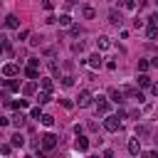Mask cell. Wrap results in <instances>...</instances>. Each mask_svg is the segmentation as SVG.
Segmentation results:
<instances>
[{
    "label": "cell",
    "instance_id": "6da1fadb",
    "mask_svg": "<svg viewBox=\"0 0 158 158\" xmlns=\"http://www.w3.org/2000/svg\"><path fill=\"white\" fill-rule=\"evenodd\" d=\"M104 128H106V131H111V133H114V131H118V128H121V116H118V114H116V116H106Z\"/></svg>",
    "mask_w": 158,
    "mask_h": 158
},
{
    "label": "cell",
    "instance_id": "7a4b0ae2",
    "mask_svg": "<svg viewBox=\"0 0 158 158\" xmlns=\"http://www.w3.org/2000/svg\"><path fill=\"white\" fill-rule=\"evenodd\" d=\"M54 146H57V136H54V133H44V136H42V148H44V151H52Z\"/></svg>",
    "mask_w": 158,
    "mask_h": 158
},
{
    "label": "cell",
    "instance_id": "3957f363",
    "mask_svg": "<svg viewBox=\"0 0 158 158\" xmlns=\"http://www.w3.org/2000/svg\"><path fill=\"white\" fill-rule=\"evenodd\" d=\"M77 104H79L81 109H84V106H89V104H91V94H89L86 89H84V91H79V96H77Z\"/></svg>",
    "mask_w": 158,
    "mask_h": 158
},
{
    "label": "cell",
    "instance_id": "277c9868",
    "mask_svg": "<svg viewBox=\"0 0 158 158\" xmlns=\"http://www.w3.org/2000/svg\"><path fill=\"white\" fill-rule=\"evenodd\" d=\"M128 153L131 156H138L141 153V138H131L128 141Z\"/></svg>",
    "mask_w": 158,
    "mask_h": 158
},
{
    "label": "cell",
    "instance_id": "5b68a950",
    "mask_svg": "<svg viewBox=\"0 0 158 158\" xmlns=\"http://www.w3.org/2000/svg\"><path fill=\"white\" fill-rule=\"evenodd\" d=\"M74 148H77V151H81V153H84V151H86V148H89V141H86V138H84V136H79V138H77V141H74Z\"/></svg>",
    "mask_w": 158,
    "mask_h": 158
},
{
    "label": "cell",
    "instance_id": "8992f818",
    "mask_svg": "<svg viewBox=\"0 0 158 158\" xmlns=\"http://www.w3.org/2000/svg\"><path fill=\"white\" fill-rule=\"evenodd\" d=\"M5 27H10V30H15V27H20V20H17L15 15H7V17H5Z\"/></svg>",
    "mask_w": 158,
    "mask_h": 158
},
{
    "label": "cell",
    "instance_id": "52a82bcc",
    "mask_svg": "<svg viewBox=\"0 0 158 158\" xmlns=\"http://www.w3.org/2000/svg\"><path fill=\"white\" fill-rule=\"evenodd\" d=\"M17 72H20L17 64H5V67H2V74H5V77H15Z\"/></svg>",
    "mask_w": 158,
    "mask_h": 158
},
{
    "label": "cell",
    "instance_id": "ba28073f",
    "mask_svg": "<svg viewBox=\"0 0 158 158\" xmlns=\"http://www.w3.org/2000/svg\"><path fill=\"white\" fill-rule=\"evenodd\" d=\"M96 109H99L101 114H106V111H109V101H106L104 96H96Z\"/></svg>",
    "mask_w": 158,
    "mask_h": 158
},
{
    "label": "cell",
    "instance_id": "9c48e42d",
    "mask_svg": "<svg viewBox=\"0 0 158 158\" xmlns=\"http://www.w3.org/2000/svg\"><path fill=\"white\" fill-rule=\"evenodd\" d=\"M109 22H111V25H121V12H118V10H111V12H109Z\"/></svg>",
    "mask_w": 158,
    "mask_h": 158
},
{
    "label": "cell",
    "instance_id": "30bf717a",
    "mask_svg": "<svg viewBox=\"0 0 158 158\" xmlns=\"http://www.w3.org/2000/svg\"><path fill=\"white\" fill-rule=\"evenodd\" d=\"M35 89H37V81H35V79H32V81H27V84L22 86V91H25L27 96H32V94H35Z\"/></svg>",
    "mask_w": 158,
    "mask_h": 158
},
{
    "label": "cell",
    "instance_id": "8fae6325",
    "mask_svg": "<svg viewBox=\"0 0 158 158\" xmlns=\"http://www.w3.org/2000/svg\"><path fill=\"white\" fill-rule=\"evenodd\" d=\"M89 67L99 69V67H101V54H91V57H89Z\"/></svg>",
    "mask_w": 158,
    "mask_h": 158
},
{
    "label": "cell",
    "instance_id": "7c38bea8",
    "mask_svg": "<svg viewBox=\"0 0 158 158\" xmlns=\"http://www.w3.org/2000/svg\"><path fill=\"white\" fill-rule=\"evenodd\" d=\"M12 126L22 128V126H25V114H15V116H12Z\"/></svg>",
    "mask_w": 158,
    "mask_h": 158
},
{
    "label": "cell",
    "instance_id": "4fadbf2b",
    "mask_svg": "<svg viewBox=\"0 0 158 158\" xmlns=\"http://www.w3.org/2000/svg\"><path fill=\"white\" fill-rule=\"evenodd\" d=\"M96 47H99V49H109V47H111L109 37H99V40H96Z\"/></svg>",
    "mask_w": 158,
    "mask_h": 158
},
{
    "label": "cell",
    "instance_id": "5bb4252c",
    "mask_svg": "<svg viewBox=\"0 0 158 158\" xmlns=\"http://www.w3.org/2000/svg\"><path fill=\"white\" fill-rule=\"evenodd\" d=\"M25 74H27V79H37V77H40V74H37V67H32V64H27Z\"/></svg>",
    "mask_w": 158,
    "mask_h": 158
},
{
    "label": "cell",
    "instance_id": "9a60e30c",
    "mask_svg": "<svg viewBox=\"0 0 158 158\" xmlns=\"http://www.w3.org/2000/svg\"><path fill=\"white\" fill-rule=\"evenodd\" d=\"M111 99H114L116 104H123V89H121V91H118V89H114V91H111Z\"/></svg>",
    "mask_w": 158,
    "mask_h": 158
},
{
    "label": "cell",
    "instance_id": "2e32d148",
    "mask_svg": "<svg viewBox=\"0 0 158 158\" xmlns=\"http://www.w3.org/2000/svg\"><path fill=\"white\" fill-rule=\"evenodd\" d=\"M57 22H59L62 27H69V25H72V17H69V15H59V17H57Z\"/></svg>",
    "mask_w": 158,
    "mask_h": 158
},
{
    "label": "cell",
    "instance_id": "e0dca14e",
    "mask_svg": "<svg viewBox=\"0 0 158 158\" xmlns=\"http://www.w3.org/2000/svg\"><path fill=\"white\" fill-rule=\"evenodd\" d=\"M49 99H52V96H49V91H47V89H44V91H40V94H37V101H40V104H47V101H49Z\"/></svg>",
    "mask_w": 158,
    "mask_h": 158
},
{
    "label": "cell",
    "instance_id": "ac0fdd59",
    "mask_svg": "<svg viewBox=\"0 0 158 158\" xmlns=\"http://www.w3.org/2000/svg\"><path fill=\"white\" fill-rule=\"evenodd\" d=\"M10 143H12V146H20V148H22V146H25V138H22V133H15Z\"/></svg>",
    "mask_w": 158,
    "mask_h": 158
},
{
    "label": "cell",
    "instance_id": "d6986e66",
    "mask_svg": "<svg viewBox=\"0 0 158 158\" xmlns=\"http://www.w3.org/2000/svg\"><path fill=\"white\" fill-rule=\"evenodd\" d=\"M138 84L141 86H151V77L148 74H138Z\"/></svg>",
    "mask_w": 158,
    "mask_h": 158
},
{
    "label": "cell",
    "instance_id": "ffe728a7",
    "mask_svg": "<svg viewBox=\"0 0 158 158\" xmlns=\"http://www.w3.org/2000/svg\"><path fill=\"white\" fill-rule=\"evenodd\" d=\"M72 52H74V54H81V52H84V42H74V44H72Z\"/></svg>",
    "mask_w": 158,
    "mask_h": 158
},
{
    "label": "cell",
    "instance_id": "44dd1931",
    "mask_svg": "<svg viewBox=\"0 0 158 158\" xmlns=\"http://www.w3.org/2000/svg\"><path fill=\"white\" fill-rule=\"evenodd\" d=\"M5 89H10V91H17V89H20V84H17V81H10V79H5Z\"/></svg>",
    "mask_w": 158,
    "mask_h": 158
},
{
    "label": "cell",
    "instance_id": "7402d4cb",
    "mask_svg": "<svg viewBox=\"0 0 158 158\" xmlns=\"http://www.w3.org/2000/svg\"><path fill=\"white\" fill-rule=\"evenodd\" d=\"M84 17H86V20H94V17H96L94 7H84Z\"/></svg>",
    "mask_w": 158,
    "mask_h": 158
},
{
    "label": "cell",
    "instance_id": "603a6c76",
    "mask_svg": "<svg viewBox=\"0 0 158 158\" xmlns=\"http://www.w3.org/2000/svg\"><path fill=\"white\" fill-rule=\"evenodd\" d=\"M72 84H74V77L64 74V77H62V86H72Z\"/></svg>",
    "mask_w": 158,
    "mask_h": 158
},
{
    "label": "cell",
    "instance_id": "cb8c5ba5",
    "mask_svg": "<svg viewBox=\"0 0 158 158\" xmlns=\"http://www.w3.org/2000/svg\"><path fill=\"white\" fill-rule=\"evenodd\" d=\"M40 84H42V89H47V91H52V79H40Z\"/></svg>",
    "mask_w": 158,
    "mask_h": 158
},
{
    "label": "cell",
    "instance_id": "d4e9b609",
    "mask_svg": "<svg viewBox=\"0 0 158 158\" xmlns=\"http://www.w3.org/2000/svg\"><path fill=\"white\" fill-rule=\"evenodd\" d=\"M42 123H44V126H52V123H54V116H49V114H42Z\"/></svg>",
    "mask_w": 158,
    "mask_h": 158
},
{
    "label": "cell",
    "instance_id": "484cf974",
    "mask_svg": "<svg viewBox=\"0 0 158 158\" xmlns=\"http://www.w3.org/2000/svg\"><path fill=\"white\" fill-rule=\"evenodd\" d=\"M158 35V27H153V25H148V40H153Z\"/></svg>",
    "mask_w": 158,
    "mask_h": 158
},
{
    "label": "cell",
    "instance_id": "4316f807",
    "mask_svg": "<svg viewBox=\"0 0 158 158\" xmlns=\"http://www.w3.org/2000/svg\"><path fill=\"white\" fill-rule=\"evenodd\" d=\"M40 42H42V35H32V40H30V44H32V47H37Z\"/></svg>",
    "mask_w": 158,
    "mask_h": 158
},
{
    "label": "cell",
    "instance_id": "83f0119b",
    "mask_svg": "<svg viewBox=\"0 0 158 158\" xmlns=\"http://www.w3.org/2000/svg\"><path fill=\"white\" fill-rule=\"evenodd\" d=\"M136 136H148V126H138L136 128Z\"/></svg>",
    "mask_w": 158,
    "mask_h": 158
},
{
    "label": "cell",
    "instance_id": "f1b7e54d",
    "mask_svg": "<svg viewBox=\"0 0 158 158\" xmlns=\"http://www.w3.org/2000/svg\"><path fill=\"white\" fill-rule=\"evenodd\" d=\"M49 72H52V74H59V64H57V62H49Z\"/></svg>",
    "mask_w": 158,
    "mask_h": 158
},
{
    "label": "cell",
    "instance_id": "f546056e",
    "mask_svg": "<svg viewBox=\"0 0 158 158\" xmlns=\"http://www.w3.org/2000/svg\"><path fill=\"white\" fill-rule=\"evenodd\" d=\"M30 114H32V118H42V111H40V106H35Z\"/></svg>",
    "mask_w": 158,
    "mask_h": 158
},
{
    "label": "cell",
    "instance_id": "4dcf8cb0",
    "mask_svg": "<svg viewBox=\"0 0 158 158\" xmlns=\"http://www.w3.org/2000/svg\"><path fill=\"white\" fill-rule=\"evenodd\" d=\"M148 25H153V27H158V12H156V15H151V17H148Z\"/></svg>",
    "mask_w": 158,
    "mask_h": 158
},
{
    "label": "cell",
    "instance_id": "1f68e13d",
    "mask_svg": "<svg viewBox=\"0 0 158 158\" xmlns=\"http://www.w3.org/2000/svg\"><path fill=\"white\" fill-rule=\"evenodd\" d=\"M123 7H126V10H133L136 2H133V0H123Z\"/></svg>",
    "mask_w": 158,
    "mask_h": 158
},
{
    "label": "cell",
    "instance_id": "d6a6232c",
    "mask_svg": "<svg viewBox=\"0 0 158 158\" xmlns=\"http://www.w3.org/2000/svg\"><path fill=\"white\" fill-rule=\"evenodd\" d=\"M10 146H12V143H10ZM10 146H7V143L0 146V153H2V156H10Z\"/></svg>",
    "mask_w": 158,
    "mask_h": 158
},
{
    "label": "cell",
    "instance_id": "836d02e7",
    "mask_svg": "<svg viewBox=\"0 0 158 158\" xmlns=\"http://www.w3.org/2000/svg\"><path fill=\"white\" fill-rule=\"evenodd\" d=\"M138 69H141V72H146V69H148V62H146V59H141V62H138Z\"/></svg>",
    "mask_w": 158,
    "mask_h": 158
},
{
    "label": "cell",
    "instance_id": "e575fe53",
    "mask_svg": "<svg viewBox=\"0 0 158 158\" xmlns=\"http://www.w3.org/2000/svg\"><path fill=\"white\" fill-rule=\"evenodd\" d=\"M27 35H30V32H27V30H20V32H17V40H25V37H27Z\"/></svg>",
    "mask_w": 158,
    "mask_h": 158
},
{
    "label": "cell",
    "instance_id": "d590c367",
    "mask_svg": "<svg viewBox=\"0 0 158 158\" xmlns=\"http://www.w3.org/2000/svg\"><path fill=\"white\" fill-rule=\"evenodd\" d=\"M42 7H44V10H52V0H44V2H42Z\"/></svg>",
    "mask_w": 158,
    "mask_h": 158
},
{
    "label": "cell",
    "instance_id": "8d00e7d4",
    "mask_svg": "<svg viewBox=\"0 0 158 158\" xmlns=\"http://www.w3.org/2000/svg\"><path fill=\"white\" fill-rule=\"evenodd\" d=\"M151 91H153V94L158 96V84H151Z\"/></svg>",
    "mask_w": 158,
    "mask_h": 158
},
{
    "label": "cell",
    "instance_id": "74e56055",
    "mask_svg": "<svg viewBox=\"0 0 158 158\" xmlns=\"http://www.w3.org/2000/svg\"><path fill=\"white\" fill-rule=\"evenodd\" d=\"M146 2H148V0H138V7H146Z\"/></svg>",
    "mask_w": 158,
    "mask_h": 158
},
{
    "label": "cell",
    "instance_id": "f35d334b",
    "mask_svg": "<svg viewBox=\"0 0 158 158\" xmlns=\"http://www.w3.org/2000/svg\"><path fill=\"white\" fill-rule=\"evenodd\" d=\"M153 64H156V67H158V57H156V59H153Z\"/></svg>",
    "mask_w": 158,
    "mask_h": 158
},
{
    "label": "cell",
    "instance_id": "ab89813d",
    "mask_svg": "<svg viewBox=\"0 0 158 158\" xmlns=\"http://www.w3.org/2000/svg\"><path fill=\"white\" fill-rule=\"evenodd\" d=\"M153 141H156V146H158V136H156V138H153Z\"/></svg>",
    "mask_w": 158,
    "mask_h": 158
}]
</instances>
